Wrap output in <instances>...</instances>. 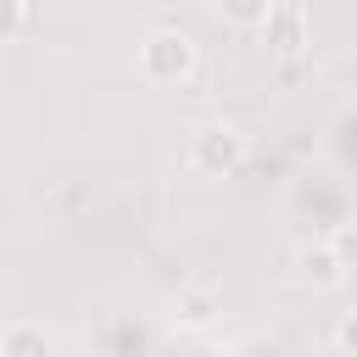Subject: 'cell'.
<instances>
[{
	"instance_id": "cell-1",
	"label": "cell",
	"mask_w": 357,
	"mask_h": 357,
	"mask_svg": "<svg viewBox=\"0 0 357 357\" xmlns=\"http://www.w3.org/2000/svg\"><path fill=\"white\" fill-rule=\"evenodd\" d=\"M139 67H145V78H156V84L184 78V73L195 67V45H190V33H178V28H156V33L139 45Z\"/></svg>"
},
{
	"instance_id": "cell-3",
	"label": "cell",
	"mask_w": 357,
	"mask_h": 357,
	"mask_svg": "<svg viewBox=\"0 0 357 357\" xmlns=\"http://www.w3.org/2000/svg\"><path fill=\"white\" fill-rule=\"evenodd\" d=\"M0 357H50V335L39 324H11L0 335Z\"/></svg>"
},
{
	"instance_id": "cell-10",
	"label": "cell",
	"mask_w": 357,
	"mask_h": 357,
	"mask_svg": "<svg viewBox=\"0 0 357 357\" xmlns=\"http://www.w3.org/2000/svg\"><path fill=\"white\" fill-rule=\"evenodd\" d=\"M335 340H340V351H346V357H357V312H346V318H340Z\"/></svg>"
},
{
	"instance_id": "cell-9",
	"label": "cell",
	"mask_w": 357,
	"mask_h": 357,
	"mask_svg": "<svg viewBox=\"0 0 357 357\" xmlns=\"http://www.w3.org/2000/svg\"><path fill=\"white\" fill-rule=\"evenodd\" d=\"M22 28V0H0V39H11Z\"/></svg>"
},
{
	"instance_id": "cell-6",
	"label": "cell",
	"mask_w": 357,
	"mask_h": 357,
	"mask_svg": "<svg viewBox=\"0 0 357 357\" xmlns=\"http://www.w3.org/2000/svg\"><path fill=\"white\" fill-rule=\"evenodd\" d=\"M262 28L279 39V50H296V45H301V17H296V11H284V17H268Z\"/></svg>"
},
{
	"instance_id": "cell-2",
	"label": "cell",
	"mask_w": 357,
	"mask_h": 357,
	"mask_svg": "<svg viewBox=\"0 0 357 357\" xmlns=\"http://www.w3.org/2000/svg\"><path fill=\"white\" fill-rule=\"evenodd\" d=\"M240 156H245V139H240L234 128H201L195 145H190V162L206 167V173H223V167H234Z\"/></svg>"
},
{
	"instance_id": "cell-7",
	"label": "cell",
	"mask_w": 357,
	"mask_h": 357,
	"mask_svg": "<svg viewBox=\"0 0 357 357\" xmlns=\"http://www.w3.org/2000/svg\"><path fill=\"white\" fill-rule=\"evenodd\" d=\"M178 324L206 329V324H212V296H178Z\"/></svg>"
},
{
	"instance_id": "cell-5",
	"label": "cell",
	"mask_w": 357,
	"mask_h": 357,
	"mask_svg": "<svg viewBox=\"0 0 357 357\" xmlns=\"http://www.w3.org/2000/svg\"><path fill=\"white\" fill-rule=\"evenodd\" d=\"M218 6H223V17L240 22V28H257V22L273 17V0H218Z\"/></svg>"
},
{
	"instance_id": "cell-8",
	"label": "cell",
	"mask_w": 357,
	"mask_h": 357,
	"mask_svg": "<svg viewBox=\"0 0 357 357\" xmlns=\"http://www.w3.org/2000/svg\"><path fill=\"white\" fill-rule=\"evenodd\" d=\"M335 257H340V268H357V229L335 234Z\"/></svg>"
},
{
	"instance_id": "cell-4",
	"label": "cell",
	"mask_w": 357,
	"mask_h": 357,
	"mask_svg": "<svg viewBox=\"0 0 357 357\" xmlns=\"http://www.w3.org/2000/svg\"><path fill=\"white\" fill-rule=\"evenodd\" d=\"M301 273H307L312 284H324V290L346 279V268H340V257H335V245H307V251H301Z\"/></svg>"
}]
</instances>
